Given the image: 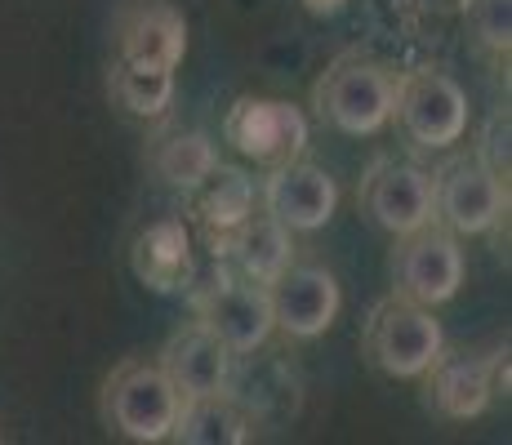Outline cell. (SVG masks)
Segmentation results:
<instances>
[{
	"label": "cell",
	"instance_id": "cell-1",
	"mask_svg": "<svg viewBox=\"0 0 512 445\" xmlns=\"http://www.w3.org/2000/svg\"><path fill=\"white\" fill-rule=\"evenodd\" d=\"M392 94L397 76L370 58H339L312 89V107L326 125L348 138H374L392 125Z\"/></svg>",
	"mask_w": 512,
	"mask_h": 445
},
{
	"label": "cell",
	"instance_id": "cell-2",
	"mask_svg": "<svg viewBox=\"0 0 512 445\" xmlns=\"http://www.w3.org/2000/svg\"><path fill=\"white\" fill-rule=\"evenodd\" d=\"M179 388L165 379L161 365L125 361L107 374L98 410L103 423L125 441H170L174 419H179Z\"/></svg>",
	"mask_w": 512,
	"mask_h": 445
},
{
	"label": "cell",
	"instance_id": "cell-3",
	"mask_svg": "<svg viewBox=\"0 0 512 445\" xmlns=\"http://www.w3.org/2000/svg\"><path fill=\"white\" fill-rule=\"evenodd\" d=\"M361 343H366V356L379 374H388V379H423V370L446 348V330L432 316V308L392 294V299L374 303Z\"/></svg>",
	"mask_w": 512,
	"mask_h": 445
},
{
	"label": "cell",
	"instance_id": "cell-4",
	"mask_svg": "<svg viewBox=\"0 0 512 445\" xmlns=\"http://www.w3.org/2000/svg\"><path fill=\"white\" fill-rule=\"evenodd\" d=\"M392 241H397V250L388 259L392 294L423 303V308H441V303L455 299L468 276V263H464L455 232H446V227L432 219L406 236H392Z\"/></svg>",
	"mask_w": 512,
	"mask_h": 445
},
{
	"label": "cell",
	"instance_id": "cell-5",
	"mask_svg": "<svg viewBox=\"0 0 512 445\" xmlns=\"http://www.w3.org/2000/svg\"><path fill=\"white\" fill-rule=\"evenodd\" d=\"M392 121L423 152H446L468 134V94L446 72H406L392 94Z\"/></svg>",
	"mask_w": 512,
	"mask_h": 445
},
{
	"label": "cell",
	"instance_id": "cell-6",
	"mask_svg": "<svg viewBox=\"0 0 512 445\" xmlns=\"http://www.w3.org/2000/svg\"><path fill=\"white\" fill-rule=\"evenodd\" d=\"M508 210V183L477 156H450L432 174V219L455 236H486Z\"/></svg>",
	"mask_w": 512,
	"mask_h": 445
},
{
	"label": "cell",
	"instance_id": "cell-7",
	"mask_svg": "<svg viewBox=\"0 0 512 445\" xmlns=\"http://www.w3.org/2000/svg\"><path fill=\"white\" fill-rule=\"evenodd\" d=\"M192 312L232 356H250L272 339V303L268 285H254L245 276H219L214 285L192 294Z\"/></svg>",
	"mask_w": 512,
	"mask_h": 445
},
{
	"label": "cell",
	"instance_id": "cell-8",
	"mask_svg": "<svg viewBox=\"0 0 512 445\" xmlns=\"http://www.w3.org/2000/svg\"><path fill=\"white\" fill-rule=\"evenodd\" d=\"M272 325L285 339H321L343 308L339 276L326 263H285V272L268 285Z\"/></svg>",
	"mask_w": 512,
	"mask_h": 445
},
{
	"label": "cell",
	"instance_id": "cell-9",
	"mask_svg": "<svg viewBox=\"0 0 512 445\" xmlns=\"http://www.w3.org/2000/svg\"><path fill=\"white\" fill-rule=\"evenodd\" d=\"M361 210L388 236H406L432 223V174L415 161L379 156L361 178Z\"/></svg>",
	"mask_w": 512,
	"mask_h": 445
},
{
	"label": "cell",
	"instance_id": "cell-10",
	"mask_svg": "<svg viewBox=\"0 0 512 445\" xmlns=\"http://www.w3.org/2000/svg\"><path fill=\"white\" fill-rule=\"evenodd\" d=\"M223 138L241 156H250V161L281 165V161L303 156V147H308V121L285 98H236L228 121H223Z\"/></svg>",
	"mask_w": 512,
	"mask_h": 445
},
{
	"label": "cell",
	"instance_id": "cell-11",
	"mask_svg": "<svg viewBox=\"0 0 512 445\" xmlns=\"http://www.w3.org/2000/svg\"><path fill=\"white\" fill-rule=\"evenodd\" d=\"M334 210H339L334 174L303 156L272 165V174L263 178V214H272L290 232H317L334 219Z\"/></svg>",
	"mask_w": 512,
	"mask_h": 445
},
{
	"label": "cell",
	"instance_id": "cell-12",
	"mask_svg": "<svg viewBox=\"0 0 512 445\" xmlns=\"http://www.w3.org/2000/svg\"><path fill=\"white\" fill-rule=\"evenodd\" d=\"M428 383V410H437L441 419H481L495 401V383H499V356H481V352H446L441 348L437 361L423 370Z\"/></svg>",
	"mask_w": 512,
	"mask_h": 445
},
{
	"label": "cell",
	"instance_id": "cell-13",
	"mask_svg": "<svg viewBox=\"0 0 512 445\" xmlns=\"http://www.w3.org/2000/svg\"><path fill=\"white\" fill-rule=\"evenodd\" d=\"M187 54V18L170 0H134L116 18V58L174 72Z\"/></svg>",
	"mask_w": 512,
	"mask_h": 445
},
{
	"label": "cell",
	"instance_id": "cell-14",
	"mask_svg": "<svg viewBox=\"0 0 512 445\" xmlns=\"http://www.w3.org/2000/svg\"><path fill=\"white\" fill-rule=\"evenodd\" d=\"M156 365H161L165 379L179 388V397H210V392L232 388L236 356L223 348L201 321H187L161 343V361Z\"/></svg>",
	"mask_w": 512,
	"mask_h": 445
},
{
	"label": "cell",
	"instance_id": "cell-15",
	"mask_svg": "<svg viewBox=\"0 0 512 445\" xmlns=\"http://www.w3.org/2000/svg\"><path fill=\"white\" fill-rule=\"evenodd\" d=\"M130 267L152 294H183L196 281V250L183 219H161L143 227L134 236Z\"/></svg>",
	"mask_w": 512,
	"mask_h": 445
},
{
	"label": "cell",
	"instance_id": "cell-16",
	"mask_svg": "<svg viewBox=\"0 0 512 445\" xmlns=\"http://www.w3.org/2000/svg\"><path fill=\"white\" fill-rule=\"evenodd\" d=\"M290 227H281L272 214H250L245 223H236L232 232H219L214 245H223V254L232 259L236 276L254 285H272L285 272V263L294 259Z\"/></svg>",
	"mask_w": 512,
	"mask_h": 445
},
{
	"label": "cell",
	"instance_id": "cell-17",
	"mask_svg": "<svg viewBox=\"0 0 512 445\" xmlns=\"http://www.w3.org/2000/svg\"><path fill=\"white\" fill-rule=\"evenodd\" d=\"M170 441H183V445H245L250 441V419H245V410L228 397V392L183 397Z\"/></svg>",
	"mask_w": 512,
	"mask_h": 445
},
{
	"label": "cell",
	"instance_id": "cell-18",
	"mask_svg": "<svg viewBox=\"0 0 512 445\" xmlns=\"http://www.w3.org/2000/svg\"><path fill=\"white\" fill-rule=\"evenodd\" d=\"M107 94L121 112L139 116V121H161L174 103V72H161V67H139L125 63V58H112V72H107Z\"/></svg>",
	"mask_w": 512,
	"mask_h": 445
},
{
	"label": "cell",
	"instance_id": "cell-19",
	"mask_svg": "<svg viewBox=\"0 0 512 445\" xmlns=\"http://www.w3.org/2000/svg\"><path fill=\"white\" fill-rule=\"evenodd\" d=\"M196 214H201L210 236L232 232L236 223H245L254 214V183L232 165H214L205 174V183L196 187Z\"/></svg>",
	"mask_w": 512,
	"mask_h": 445
},
{
	"label": "cell",
	"instance_id": "cell-20",
	"mask_svg": "<svg viewBox=\"0 0 512 445\" xmlns=\"http://www.w3.org/2000/svg\"><path fill=\"white\" fill-rule=\"evenodd\" d=\"M214 165H219V152H214V138L205 130L165 134L161 143L152 147V170L170 187H179V192H196Z\"/></svg>",
	"mask_w": 512,
	"mask_h": 445
},
{
	"label": "cell",
	"instance_id": "cell-21",
	"mask_svg": "<svg viewBox=\"0 0 512 445\" xmlns=\"http://www.w3.org/2000/svg\"><path fill=\"white\" fill-rule=\"evenodd\" d=\"M464 18L486 49L504 54L512 45V0H464Z\"/></svg>",
	"mask_w": 512,
	"mask_h": 445
},
{
	"label": "cell",
	"instance_id": "cell-22",
	"mask_svg": "<svg viewBox=\"0 0 512 445\" xmlns=\"http://www.w3.org/2000/svg\"><path fill=\"white\" fill-rule=\"evenodd\" d=\"M477 156L481 165H486L495 178H504L508 183V112H495L486 121V130H481V143H477Z\"/></svg>",
	"mask_w": 512,
	"mask_h": 445
},
{
	"label": "cell",
	"instance_id": "cell-23",
	"mask_svg": "<svg viewBox=\"0 0 512 445\" xmlns=\"http://www.w3.org/2000/svg\"><path fill=\"white\" fill-rule=\"evenodd\" d=\"M343 0H308V9H317V14H326V9H339Z\"/></svg>",
	"mask_w": 512,
	"mask_h": 445
}]
</instances>
